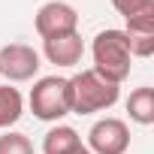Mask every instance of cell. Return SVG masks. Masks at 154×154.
Here are the masks:
<instances>
[{
  "instance_id": "cell-1",
  "label": "cell",
  "mask_w": 154,
  "mask_h": 154,
  "mask_svg": "<svg viewBox=\"0 0 154 154\" xmlns=\"http://www.w3.org/2000/svg\"><path fill=\"white\" fill-rule=\"evenodd\" d=\"M91 57H94V72L103 75L106 82H115L121 85L127 75H130V66H133V54H130V45H127V36L124 30H100L91 42Z\"/></svg>"
},
{
  "instance_id": "cell-2",
  "label": "cell",
  "mask_w": 154,
  "mask_h": 154,
  "mask_svg": "<svg viewBox=\"0 0 154 154\" xmlns=\"http://www.w3.org/2000/svg\"><path fill=\"white\" fill-rule=\"evenodd\" d=\"M121 97V85L106 82L94 69H82L69 79V112L75 115H94L112 109Z\"/></svg>"
},
{
  "instance_id": "cell-3",
  "label": "cell",
  "mask_w": 154,
  "mask_h": 154,
  "mask_svg": "<svg viewBox=\"0 0 154 154\" xmlns=\"http://www.w3.org/2000/svg\"><path fill=\"white\" fill-rule=\"evenodd\" d=\"M27 103L39 121L57 124L63 115H69V79H63V75H42V79H36Z\"/></svg>"
},
{
  "instance_id": "cell-4",
  "label": "cell",
  "mask_w": 154,
  "mask_h": 154,
  "mask_svg": "<svg viewBox=\"0 0 154 154\" xmlns=\"http://www.w3.org/2000/svg\"><path fill=\"white\" fill-rule=\"evenodd\" d=\"M33 27L42 39H54V36H66V33H79V12L63 0H48L36 9Z\"/></svg>"
},
{
  "instance_id": "cell-5",
  "label": "cell",
  "mask_w": 154,
  "mask_h": 154,
  "mask_svg": "<svg viewBox=\"0 0 154 154\" xmlns=\"http://www.w3.org/2000/svg\"><path fill=\"white\" fill-rule=\"evenodd\" d=\"M39 51L27 42H9L0 48V75L9 82H27L39 72Z\"/></svg>"
},
{
  "instance_id": "cell-6",
  "label": "cell",
  "mask_w": 154,
  "mask_h": 154,
  "mask_svg": "<svg viewBox=\"0 0 154 154\" xmlns=\"http://www.w3.org/2000/svg\"><path fill=\"white\" fill-rule=\"evenodd\" d=\"M130 148V127L121 118H100L88 133L91 154H127Z\"/></svg>"
},
{
  "instance_id": "cell-7",
  "label": "cell",
  "mask_w": 154,
  "mask_h": 154,
  "mask_svg": "<svg viewBox=\"0 0 154 154\" xmlns=\"http://www.w3.org/2000/svg\"><path fill=\"white\" fill-rule=\"evenodd\" d=\"M124 36H127V45H130L133 57H151L154 54V9L127 18Z\"/></svg>"
},
{
  "instance_id": "cell-8",
  "label": "cell",
  "mask_w": 154,
  "mask_h": 154,
  "mask_svg": "<svg viewBox=\"0 0 154 154\" xmlns=\"http://www.w3.org/2000/svg\"><path fill=\"white\" fill-rule=\"evenodd\" d=\"M42 54L48 63L54 66H75L85 54V42L79 33H66V36H54V39H42Z\"/></svg>"
},
{
  "instance_id": "cell-9",
  "label": "cell",
  "mask_w": 154,
  "mask_h": 154,
  "mask_svg": "<svg viewBox=\"0 0 154 154\" xmlns=\"http://www.w3.org/2000/svg\"><path fill=\"white\" fill-rule=\"evenodd\" d=\"M127 112H130V121L148 127L154 124V88L151 85H142L136 88L130 97H127Z\"/></svg>"
},
{
  "instance_id": "cell-10",
  "label": "cell",
  "mask_w": 154,
  "mask_h": 154,
  "mask_svg": "<svg viewBox=\"0 0 154 154\" xmlns=\"http://www.w3.org/2000/svg\"><path fill=\"white\" fill-rule=\"evenodd\" d=\"M24 115V97L12 85H0V130H9Z\"/></svg>"
},
{
  "instance_id": "cell-11",
  "label": "cell",
  "mask_w": 154,
  "mask_h": 154,
  "mask_svg": "<svg viewBox=\"0 0 154 154\" xmlns=\"http://www.w3.org/2000/svg\"><path fill=\"white\" fill-rule=\"evenodd\" d=\"M79 142H82V136L75 133L72 127L57 124V127H51V130L42 136V154H66L69 148H75Z\"/></svg>"
},
{
  "instance_id": "cell-12",
  "label": "cell",
  "mask_w": 154,
  "mask_h": 154,
  "mask_svg": "<svg viewBox=\"0 0 154 154\" xmlns=\"http://www.w3.org/2000/svg\"><path fill=\"white\" fill-rule=\"evenodd\" d=\"M0 154H33V142L24 133H3L0 136Z\"/></svg>"
},
{
  "instance_id": "cell-13",
  "label": "cell",
  "mask_w": 154,
  "mask_h": 154,
  "mask_svg": "<svg viewBox=\"0 0 154 154\" xmlns=\"http://www.w3.org/2000/svg\"><path fill=\"white\" fill-rule=\"evenodd\" d=\"M112 6H115V12L124 15V21H127V18H133V15L151 12V9H154V0H112Z\"/></svg>"
},
{
  "instance_id": "cell-14",
  "label": "cell",
  "mask_w": 154,
  "mask_h": 154,
  "mask_svg": "<svg viewBox=\"0 0 154 154\" xmlns=\"http://www.w3.org/2000/svg\"><path fill=\"white\" fill-rule=\"evenodd\" d=\"M66 154H91V151H88V145H82V142H79V145H75V148H69Z\"/></svg>"
}]
</instances>
